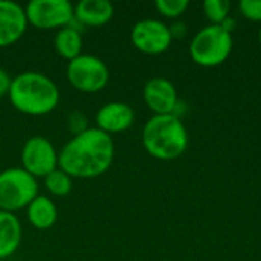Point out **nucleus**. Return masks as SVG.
<instances>
[{"label": "nucleus", "mask_w": 261, "mask_h": 261, "mask_svg": "<svg viewBox=\"0 0 261 261\" xmlns=\"http://www.w3.org/2000/svg\"><path fill=\"white\" fill-rule=\"evenodd\" d=\"M26 216L29 223L40 231L49 229L55 225L58 219V210L52 199L47 196H37L26 208Z\"/></svg>", "instance_id": "2eb2a0df"}, {"label": "nucleus", "mask_w": 261, "mask_h": 261, "mask_svg": "<svg viewBox=\"0 0 261 261\" xmlns=\"http://www.w3.org/2000/svg\"><path fill=\"white\" fill-rule=\"evenodd\" d=\"M96 128L107 135H116L128 130L135 122V110L127 102L113 101L104 104L96 113Z\"/></svg>", "instance_id": "f8f14e48"}, {"label": "nucleus", "mask_w": 261, "mask_h": 261, "mask_svg": "<svg viewBox=\"0 0 261 261\" xmlns=\"http://www.w3.org/2000/svg\"><path fill=\"white\" fill-rule=\"evenodd\" d=\"M258 40H260V46H261V28H260V32H258Z\"/></svg>", "instance_id": "5701e85b"}, {"label": "nucleus", "mask_w": 261, "mask_h": 261, "mask_svg": "<svg viewBox=\"0 0 261 261\" xmlns=\"http://www.w3.org/2000/svg\"><path fill=\"white\" fill-rule=\"evenodd\" d=\"M232 34L220 24L202 28L190 43L193 61L202 67H216L228 60L232 52Z\"/></svg>", "instance_id": "20e7f679"}, {"label": "nucleus", "mask_w": 261, "mask_h": 261, "mask_svg": "<svg viewBox=\"0 0 261 261\" xmlns=\"http://www.w3.org/2000/svg\"><path fill=\"white\" fill-rule=\"evenodd\" d=\"M21 165L35 179H44L58 168V153L44 136H32L21 148Z\"/></svg>", "instance_id": "6e6552de"}, {"label": "nucleus", "mask_w": 261, "mask_h": 261, "mask_svg": "<svg viewBox=\"0 0 261 261\" xmlns=\"http://www.w3.org/2000/svg\"><path fill=\"white\" fill-rule=\"evenodd\" d=\"M142 145L159 161H174L185 153L188 133L176 113L153 115L142 128Z\"/></svg>", "instance_id": "7ed1b4c3"}, {"label": "nucleus", "mask_w": 261, "mask_h": 261, "mask_svg": "<svg viewBox=\"0 0 261 261\" xmlns=\"http://www.w3.org/2000/svg\"><path fill=\"white\" fill-rule=\"evenodd\" d=\"M75 21L86 28H101L115 14L113 5L107 0H81L75 6Z\"/></svg>", "instance_id": "ddd939ff"}, {"label": "nucleus", "mask_w": 261, "mask_h": 261, "mask_svg": "<svg viewBox=\"0 0 261 261\" xmlns=\"http://www.w3.org/2000/svg\"><path fill=\"white\" fill-rule=\"evenodd\" d=\"M44 187L52 196L64 197L72 191L73 182L69 174H66L60 168H57L54 173H50L47 177H44Z\"/></svg>", "instance_id": "f3484780"}, {"label": "nucleus", "mask_w": 261, "mask_h": 261, "mask_svg": "<svg viewBox=\"0 0 261 261\" xmlns=\"http://www.w3.org/2000/svg\"><path fill=\"white\" fill-rule=\"evenodd\" d=\"M66 75L70 86L83 93L101 92L110 80L107 64L99 57L92 54H81L69 61Z\"/></svg>", "instance_id": "423d86ee"}, {"label": "nucleus", "mask_w": 261, "mask_h": 261, "mask_svg": "<svg viewBox=\"0 0 261 261\" xmlns=\"http://www.w3.org/2000/svg\"><path fill=\"white\" fill-rule=\"evenodd\" d=\"M29 23L24 8L17 2L0 0V47L17 43L26 32Z\"/></svg>", "instance_id": "9b49d317"}, {"label": "nucleus", "mask_w": 261, "mask_h": 261, "mask_svg": "<svg viewBox=\"0 0 261 261\" xmlns=\"http://www.w3.org/2000/svg\"><path fill=\"white\" fill-rule=\"evenodd\" d=\"M21 243V223L15 214L0 211V261L11 257Z\"/></svg>", "instance_id": "4468645a"}, {"label": "nucleus", "mask_w": 261, "mask_h": 261, "mask_svg": "<svg viewBox=\"0 0 261 261\" xmlns=\"http://www.w3.org/2000/svg\"><path fill=\"white\" fill-rule=\"evenodd\" d=\"M133 46L147 55H161L171 46V29L161 20L144 18L139 20L132 29Z\"/></svg>", "instance_id": "1a4fd4ad"}, {"label": "nucleus", "mask_w": 261, "mask_h": 261, "mask_svg": "<svg viewBox=\"0 0 261 261\" xmlns=\"http://www.w3.org/2000/svg\"><path fill=\"white\" fill-rule=\"evenodd\" d=\"M154 6L161 15L167 18H177L187 11L188 2L187 0H156Z\"/></svg>", "instance_id": "6ab92c4d"}, {"label": "nucleus", "mask_w": 261, "mask_h": 261, "mask_svg": "<svg viewBox=\"0 0 261 261\" xmlns=\"http://www.w3.org/2000/svg\"><path fill=\"white\" fill-rule=\"evenodd\" d=\"M28 23L37 29H61L75 18V8L69 0H31L24 6Z\"/></svg>", "instance_id": "0eeeda50"}, {"label": "nucleus", "mask_w": 261, "mask_h": 261, "mask_svg": "<svg viewBox=\"0 0 261 261\" xmlns=\"http://www.w3.org/2000/svg\"><path fill=\"white\" fill-rule=\"evenodd\" d=\"M147 107L154 115H174L177 107V90L174 84L162 76L148 80L142 90Z\"/></svg>", "instance_id": "9d476101"}, {"label": "nucleus", "mask_w": 261, "mask_h": 261, "mask_svg": "<svg viewBox=\"0 0 261 261\" xmlns=\"http://www.w3.org/2000/svg\"><path fill=\"white\" fill-rule=\"evenodd\" d=\"M113 159V138L93 127L64 144L58 153V168L72 179H95L109 171Z\"/></svg>", "instance_id": "f257e3e1"}, {"label": "nucleus", "mask_w": 261, "mask_h": 261, "mask_svg": "<svg viewBox=\"0 0 261 261\" xmlns=\"http://www.w3.org/2000/svg\"><path fill=\"white\" fill-rule=\"evenodd\" d=\"M37 196V179L21 167H11L0 173V211L15 214L28 208Z\"/></svg>", "instance_id": "39448f33"}, {"label": "nucleus", "mask_w": 261, "mask_h": 261, "mask_svg": "<svg viewBox=\"0 0 261 261\" xmlns=\"http://www.w3.org/2000/svg\"><path fill=\"white\" fill-rule=\"evenodd\" d=\"M203 11L211 24H222L229 18L231 3L226 0H206L203 2Z\"/></svg>", "instance_id": "a211bd4d"}, {"label": "nucleus", "mask_w": 261, "mask_h": 261, "mask_svg": "<svg viewBox=\"0 0 261 261\" xmlns=\"http://www.w3.org/2000/svg\"><path fill=\"white\" fill-rule=\"evenodd\" d=\"M8 98L15 110L28 116H44L60 102L58 86L44 73L21 72L12 78Z\"/></svg>", "instance_id": "f03ea898"}, {"label": "nucleus", "mask_w": 261, "mask_h": 261, "mask_svg": "<svg viewBox=\"0 0 261 261\" xmlns=\"http://www.w3.org/2000/svg\"><path fill=\"white\" fill-rule=\"evenodd\" d=\"M67 125H69V130L75 135H80L83 133L84 130H87V119L83 113L80 112H75V113H70L69 115V119H67Z\"/></svg>", "instance_id": "412c9836"}, {"label": "nucleus", "mask_w": 261, "mask_h": 261, "mask_svg": "<svg viewBox=\"0 0 261 261\" xmlns=\"http://www.w3.org/2000/svg\"><path fill=\"white\" fill-rule=\"evenodd\" d=\"M239 9L248 20L261 21V0H242Z\"/></svg>", "instance_id": "aec40b11"}, {"label": "nucleus", "mask_w": 261, "mask_h": 261, "mask_svg": "<svg viewBox=\"0 0 261 261\" xmlns=\"http://www.w3.org/2000/svg\"><path fill=\"white\" fill-rule=\"evenodd\" d=\"M54 47L57 54L69 61L81 55L83 49V37L76 26L72 23L66 28L58 29L55 38H54Z\"/></svg>", "instance_id": "dca6fc26"}, {"label": "nucleus", "mask_w": 261, "mask_h": 261, "mask_svg": "<svg viewBox=\"0 0 261 261\" xmlns=\"http://www.w3.org/2000/svg\"><path fill=\"white\" fill-rule=\"evenodd\" d=\"M11 83H12V78L9 76V73L0 67V98L9 93Z\"/></svg>", "instance_id": "4be33fe9"}]
</instances>
